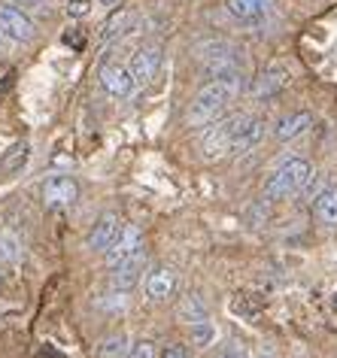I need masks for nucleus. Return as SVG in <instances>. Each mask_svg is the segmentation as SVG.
<instances>
[{
    "instance_id": "obj_19",
    "label": "nucleus",
    "mask_w": 337,
    "mask_h": 358,
    "mask_svg": "<svg viewBox=\"0 0 337 358\" xmlns=\"http://www.w3.org/2000/svg\"><path fill=\"white\" fill-rule=\"evenodd\" d=\"M28 140H19L15 146L6 149V155L0 158V173H15V170H22V164L28 161Z\"/></svg>"
},
{
    "instance_id": "obj_28",
    "label": "nucleus",
    "mask_w": 337,
    "mask_h": 358,
    "mask_svg": "<svg viewBox=\"0 0 337 358\" xmlns=\"http://www.w3.org/2000/svg\"><path fill=\"white\" fill-rule=\"evenodd\" d=\"M222 358H246V346L237 343V340H231V343L222 349Z\"/></svg>"
},
{
    "instance_id": "obj_7",
    "label": "nucleus",
    "mask_w": 337,
    "mask_h": 358,
    "mask_svg": "<svg viewBox=\"0 0 337 358\" xmlns=\"http://www.w3.org/2000/svg\"><path fill=\"white\" fill-rule=\"evenodd\" d=\"M277 13V0H228V15L241 24H261Z\"/></svg>"
},
{
    "instance_id": "obj_32",
    "label": "nucleus",
    "mask_w": 337,
    "mask_h": 358,
    "mask_svg": "<svg viewBox=\"0 0 337 358\" xmlns=\"http://www.w3.org/2000/svg\"><path fill=\"white\" fill-rule=\"evenodd\" d=\"M0 289H3V273H0Z\"/></svg>"
},
{
    "instance_id": "obj_6",
    "label": "nucleus",
    "mask_w": 337,
    "mask_h": 358,
    "mask_svg": "<svg viewBox=\"0 0 337 358\" xmlns=\"http://www.w3.org/2000/svg\"><path fill=\"white\" fill-rule=\"evenodd\" d=\"M0 34H3L6 40H15V43H31L37 37V24H34L19 6L3 3L0 6Z\"/></svg>"
},
{
    "instance_id": "obj_30",
    "label": "nucleus",
    "mask_w": 337,
    "mask_h": 358,
    "mask_svg": "<svg viewBox=\"0 0 337 358\" xmlns=\"http://www.w3.org/2000/svg\"><path fill=\"white\" fill-rule=\"evenodd\" d=\"M119 0H101V6H116Z\"/></svg>"
},
{
    "instance_id": "obj_3",
    "label": "nucleus",
    "mask_w": 337,
    "mask_h": 358,
    "mask_svg": "<svg viewBox=\"0 0 337 358\" xmlns=\"http://www.w3.org/2000/svg\"><path fill=\"white\" fill-rule=\"evenodd\" d=\"M194 55L207 70V76H222V73H231V70H243V49L234 46L228 40H207L194 49Z\"/></svg>"
},
{
    "instance_id": "obj_18",
    "label": "nucleus",
    "mask_w": 337,
    "mask_h": 358,
    "mask_svg": "<svg viewBox=\"0 0 337 358\" xmlns=\"http://www.w3.org/2000/svg\"><path fill=\"white\" fill-rule=\"evenodd\" d=\"M131 340L125 334H110L97 343V358H128Z\"/></svg>"
},
{
    "instance_id": "obj_31",
    "label": "nucleus",
    "mask_w": 337,
    "mask_h": 358,
    "mask_svg": "<svg viewBox=\"0 0 337 358\" xmlns=\"http://www.w3.org/2000/svg\"><path fill=\"white\" fill-rule=\"evenodd\" d=\"M0 55H3V34H0Z\"/></svg>"
},
{
    "instance_id": "obj_2",
    "label": "nucleus",
    "mask_w": 337,
    "mask_h": 358,
    "mask_svg": "<svg viewBox=\"0 0 337 358\" xmlns=\"http://www.w3.org/2000/svg\"><path fill=\"white\" fill-rule=\"evenodd\" d=\"M310 176H313L310 161H304V158L282 161V164L271 173L268 185H264V198L268 201H282V198H289V194H298L301 189H304V182Z\"/></svg>"
},
{
    "instance_id": "obj_21",
    "label": "nucleus",
    "mask_w": 337,
    "mask_h": 358,
    "mask_svg": "<svg viewBox=\"0 0 337 358\" xmlns=\"http://www.w3.org/2000/svg\"><path fill=\"white\" fill-rule=\"evenodd\" d=\"M131 22H134V15H131V13H125V10L116 13L110 22L103 24L101 37H103V40H116V37H122V34H128V31H131Z\"/></svg>"
},
{
    "instance_id": "obj_24",
    "label": "nucleus",
    "mask_w": 337,
    "mask_h": 358,
    "mask_svg": "<svg viewBox=\"0 0 337 358\" xmlns=\"http://www.w3.org/2000/svg\"><path fill=\"white\" fill-rule=\"evenodd\" d=\"M128 292H119V289H113L110 294H103V301H101V310L106 313H119V310H125L128 307V298H125Z\"/></svg>"
},
{
    "instance_id": "obj_17",
    "label": "nucleus",
    "mask_w": 337,
    "mask_h": 358,
    "mask_svg": "<svg viewBox=\"0 0 337 358\" xmlns=\"http://www.w3.org/2000/svg\"><path fill=\"white\" fill-rule=\"evenodd\" d=\"M316 219L325 228H337V185H328L316 194Z\"/></svg>"
},
{
    "instance_id": "obj_20",
    "label": "nucleus",
    "mask_w": 337,
    "mask_h": 358,
    "mask_svg": "<svg viewBox=\"0 0 337 358\" xmlns=\"http://www.w3.org/2000/svg\"><path fill=\"white\" fill-rule=\"evenodd\" d=\"M180 319L189 322V325H194V322L207 319V303H203L198 294H185L182 303H180Z\"/></svg>"
},
{
    "instance_id": "obj_8",
    "label": "nucleus",
    "mask_w": 337,
    "mask_h": 358,
    "mask_svg": "<svg viewBox=\"0 0 337 358\" xmlns=\"http://www.w3.org/2000/svg\"><path fill=\"white\" fill-rule=\"evenodd\" d=\"M137 252H143V231H140L137 225H125L119 231L116 243H113L110 249H106V264L116 267L122 262H128V258H134Z\"/></svg>"
},
{
    "instance_id": "obj_22",
    "label": "nucleus",
    "mask_w": 337,
    "mask_h": 358,
    "mask_svg": "<svg viewBox=\"0 0 337 358\" xmlns=\"http://www.w3.org/2000/svg\"><path fill=\"white\" fill-rule=\"evenodd\" d=\"M22 258V243L10 231H0V264H15Z\"/></svg>"
},
{
    "instance_id": "obj_23",
    "label": "nucleus",
    "mask_w": 337,
    "mask_h": 358,
    "mask_svg": "<svg viewBox=\"0 0 337 358\" xmlns=\"http://www.w3.org/2000/svg\"><path fill=\"white\" fill-rule=\"evenodd\" d=\"M213 340H216V328H213V322H207V319L194 322L192 325V343L198 349H207Z\"/></svg>"
},
{
    "instance_id": "obj_11",
    "label": "nucleus",
    "mask_w": 337,
    "mask_h": 358,
    "mask_svg": "<svg viewBox=\"0 0 337 358\" xmlns=\"http://www.w3.org/2000/svg\"><path fill=\"white\" fill-rule=\"evenodd\" d=\"M101 85L110 97H128L134 92V76H131V67L125 64H103L101 67Z\"/></svg>"
},
{
    "instance_id": "obj_27",
    "label": "nucleus",
    "mask_w": 337,
    "mask_h": 358,
    "mask_svg": "<svg viewBox=\"0 0 337 358\" xmlns=\"http://www.w3.org/2000/svg\"><path fill=\"white\" fill-rule=\"evenodd\" d=\"M158 358H189V349H185L182 343H167Z\"/></svg>"
},
{
    "instance_id": "obj_25",
    "label": "nucleus",
    "mask_w": 337,
    "mask_h": 358,
    "mask_svg": "<svg viewBox=\"0 0 337 358\" xmlns=\"http://www.w3.org/2000/svg\"><path fill=\"white\" fill-rule=\"evenodd\" d=\"M128 358H155V343L152 340H137V343L131 346Z\"/></svg>"
},
{
    "instance_id": "obj_16",
    "label": "nucleus",
    "mask_w": 337,
    "mask_h": 358,
    "mask_svg": "<svg viewBox=\"0 0 337 358\" xmlns=\"http://www.w3.org/2000/svg\"><path fill=\"white\" fill-rule=\"evenodd\" d=\"M176 289V273L171 271V267H158V271L149 273L146 280V294L152 301H167Z\"/></svg>"
},
{
    "instance_id": "obj_13",
    "label": "nucleus",
    "mask_w": 337,
    "mask_h": 358,
    "mask_svg": "<svg viewBox=\"0 0 337 358\" xmlns=\"http://www.w3.org/2000/svg\"><path fill=\"white\" fill-rule=\"evenodd\" d=\"M264 128H268V122L259 119V115H243L241 128H237L234 134V143H231V152H237V155H246L250 149H255L264 137Z\"/></svg>"
},
{
    "instance_id": "obj_4",
    "label": "nucleus",
    "mask_w": 337,
    "mask_h": 358,
    "mask_svg": "<svg viewBox=\"0 0 337 358\" xmlns=\"http://www.w3.org/2000/svg\"><path fill=\"white\" fill-rule=\"evenodd\" d=\"M241 122H243V115H231V119L219 122L216 128H210L207 134H203V140H201L203 158L216 161L222 155H228V152H231V143H234V134H237V128H241Z\"/></svg>"
},
{
    "instance_id": "obj_10",
    "label": "nucleus",
    "mask_w": 337,
    "mask_h": 358,
    "mask_svg": "<svg viewBox=\"0 0 337 358\" xmlns=\"http://www.w3.org/2000/svg\"><path fill=\"white\" fill-rule=\"evenodd\" d=\"M119 231H122V225H119V216L116 213H103L101 219L94 222V228L88 231V249L92 252H106L113 243H116V237H119Z\"/></svg>"
},
{
    "instance_id": "obj_29",
    "label": "nucleus",
    "mask_w": 337,
    "mask_h": 358,
    "mask_svg": "<svg viewBox=\"0 0 337 358\" xmlns=\"http://www.w3.org/2000/svg\"><path fill=\"white\" fill-rule=\"evenodd\" d=\"M15 3H22V6H37V3H43V0H15Z\"/></svg>"
},
{
    "instance_id": "obj_15",
    "label": "nucleus",
    "mask_w": 337,
    "mask_h": 358,
    "mask_svg": "<svg viewBox=\"0 0 337 358\" xmlns=\"http://www.w3.org/2000/svg\"><path fill=\"white\" fill-rule=\"evenodd\" d=\"M307 128H313V115L310 113H289V115H282V119L277 122L273 137H277L280 143H289V140H298Z\"/></svg>"
},
{
    "instance_id": "obj_5",
    "label": "nucleus",
    "mask_w": 337,
    "mask_h": 358,
    "mask_svg": "<svg viewBox=\"0 0 337 358\" xmlns=\"http://www.w3.org/2000/svg\"><path fill=\"white\" fill-rule=\"evenodd\" d=\"M76 198H79V185H76V179L67 173L49 176L46 185H43V201H46L49 210H67L76 203Z\"/></svg>"
},
{
    "instance_id": "obj_14",
    "label": "nucleus",
    "mask_w": 337,
    "mask_h": 358,
    "mask_svg": "<svg viewBox=\"0 0 337 358\" xmlns=\"http://www.w3.org/2000/svg\"><path fill=\"white\" fill-rule=\"evenodd\" d=\"M143 267H146V252H137L134 258H128V262H122L113 267V280L110 285L113 289H119V292H131L134 285L140 282V273H143Z\"/></svg>"
},
{
    "instance_id": "obj_1",
    "label": "nucleus",
    "mask_w": 337,
    "mask_h": 358,
    "mask_svg": "<svg viewBox=\"0 0 337 358\" xmlns=\"http://www.w3.org/2000/svg\"><path fill=\"white\" fill-rule=\"evenodd\" d=\"M243 79H246L243 70H231V73L213 76L210 83L194 94V101L189 106V115H185L189 124H207V122L216 119L219 113H225L228 103L243 92Z\"/></svg>"
},
{
    "instance_id": "obj_26",
    "label": "nucleus",
    "mask_w": 337,
    "mask_h": 358,
    "mask_svg": "<svg viewBox=\"0 0 337 358\" xmlns=\"http://www.w3.org/2000/svg\"><path fill=\"white\" fill-rule=\"evenodd\" d=\"M92 13V0H70L67 6V15H73V19H83V15Z\"/></svg>"
},
{
    "instance_id": "obj_12",
    "label": "nucleus",
    "mask_w": 337,
    "mask_h": 358,
    "mask_svg": "<svg viewBox=\"0 0 337 358\" xmlns=\"http://www.w3.org/2000/svg\"><path fill=\"white\" fill-rule=\"evenodd\" d=\"M286 85H289V70L273 64V67L264 70L259 79H252L250 94H252V101H268V97H277Z\"/></svg>"
},
{
    "instance_id": "obj_9",
    "label": "nucleus",
    "mask_w": 337,
    "mask_h": 358,
    "mask_svg": "<svg viewBox=\"0 0 337 358\" xmlns=\"http://www.w3.org/2000/svg\"><path fill=\"white\" fill-rule=\"evenodd\" d=\"M162 67V46H143L134 52L131 58V76H134L137 85H149Z\"/></svg>"
}]
</instances>
